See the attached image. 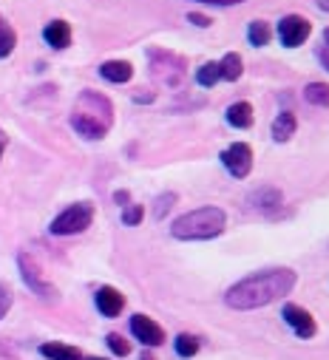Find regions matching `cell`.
<instances>
[{"label": "cell", "instance_id": "obj_1", "mask_svg": "<svg viewBox=\"0 0 329 360\" xmlns=\"http://www.w3.org/2000/svg\"><path fill=\"white\" fill-rule=\"evenodd\" d=\"M295 287V273L287 266H276V269H262V273H253L241 278L238 284H233L224 295V304L230 309L247 312V309H259L267 307L284 295H290Z\"/></svg>", "mask_w": 329, "mask_h": 360}, {"label": "cell", "instance_id": "obj_2", "mask_svg": "<svg viewBox=\"0 0 329 360\" xmlns=\"http://www.w3.org/2000/svg\"><path fill=\"white\" fill-rule=\"evenodd\" d=\"M224 227H227V216L221 207H199L179 216L171 224V236L179 241H207L221 236Z\"/></svg>", "mask_w": 329, "mask_h": 360}, {"label": "cell", "instance_id": "obj_3", "mask_svg": "<svg viewBox=\"0 0 329 360\" xmlns=\"http://www.w3.org/2000/svg\"><path fill=\"white\" fill-rule=\"evenodd\" d=\"M91 221H94V205L77 202V205H68V207L49 224V230H51L54 236H77V233H82V230H89Z\"/></svg>", "mask_w": 329, "mask_h": 360}, {"label": "cell", "instance_id": "obj_4", "mask_svg": "<svg viewBox=\"0 0 329 360\" xmlns=\"http://www.w3.org/2000/svg\"><path fill=\"white\" fill-rule=\"evenodd\" d=\"M150 68H153V77H159L171 88H176L185 77V60L171 51H150Z\"/></svg>", "mask_w": 329, "mask_h": 360}, {"label": "cell", "instance_id": "obj_5", "mask_svg": "<svg viewBox=\"0 0 329 360\" xmlns=\"http://www.w3.org/2000/svg\"><path fill=\"white\" fill-rule=\"evenodd\" d=\"M18 266H20V276H23V281H26V287H29L34 295H40V298H46V301H57V287H51V284L40 276V266L34 264V258H32L29 252H20V255H18Z\"/></svg>", "mask_w": 329, "mask_h": 360}, {"label": "cell", "instance_id": "obj_6", "mask_svg": "<svg viewBox=\"0 0 329 360\" xmlns=\"http://www.w3.org/2000/svg\"><path fill=\"white\" fill-rule=\"evenodd\" d=\"M221 165L236 179L250 176V170H253V148L247 145V142H233L230 148L221 150Z\"/></svg>", "mask_w": 329, "mask_h": 360}, {"label": "cell", "instance_id": "obj_7", "mask_svg": "<svg viewBox=\"0 0 329 360\" xmlns=\"http://www.w3.org/2000/svg\"><path fill=\"white\" fill-rule=\"evenodd\" d=\"M74 111L86 114V117H94V120H100L108 128L114 122V105L108 103V97H103L97 91H82L79 100H77V105H74Z\"/></svg>", "mask_w": 329, "mask_h": 360}, {"label": "cell", "instance_id": "obj_8", "mask_svg": "<svg viewBox=\"0 0 329 360\" xmlns=\"http://www.w3.org/2000/svg\"><path fill=\"white\" fill-rule=\"evenodd\" d=\"M312 34V23L304 15H287L278 20V37L287 49H298Z\"/></svg>", "mask_w": 329, "mask_h": 360}, {"label": "cell", "instance_id": "obj_9", "mask_svg": "<svg viewBox=\"0 0 329 360\" xmlns=\"http://www.w3.org/2000/svg\"><path fill=\"white\" fill-rule=\"evenodd\" d=\"M281 318L292 326V332H295L301 340H309V338H315V332H318L315 318H312L304 307H298V304H287V307L281 309Z\"/></svg>", "mask_w": 329, "mask_h": 360}, {"label": "cell", "instance_id": "obj_10", "mask_svg": "<svg viewBox=\"0 0 329 360\" xmlns=\"http://www.w3.org/2000/svg\"><path fill=\"white\" fill-rule=\"evenodd\" d=\"M131 332H134V338L142 343V346H162L164 343V329L153 321V318H148V315H134L131 318Z\"/></svg>", "mask_w": 329, "mask_h": 360}, {"label": "cell", "instance_id": "obj_11", "mask_svg": "<svg viewBox=\"0 0 329 360\" xmlns=\"http://www.w3.org/2000/svg\"><path fill=\"white\" fill-rule=\"evenodd\" d=\"M94 304H97L100 315L117 318V315L125 309V295H122L120 290H114V287H100L97 295H94Z\"/></svg>", "mask_w": 329, "mask_h": 360}, {"label": "cell", "instance_id": "obj_12", "mask_svg": "<svg viewBox=\"0 0 329 360\" xmlns=\"http://www.w3.org/2000/svg\"><path fill=\"white\" fill-rule=\"evenodd\" d=\"M71 128H74L82 139H103V136L108 134V125H103V122H100V120H94V117L79 114V111H74V114H71Z\"/></svg>", "mask_w": 329, "mask_h": 360}, {"label": "cell", "instance_id": "obj_13", "mask_svg": "<svg viewBox=\"0 0 329 360\" xmlns=\"http://www.w3.org/2000/svg\"><path fill=\"white\" fill-rule=\"evenodd\" d=\"M43 37H46V43H49L51 49L63 51V49L71 46V26H68L65 20H51V23H46Z\"/></svg>", "mask_w": 329, "mask_h": 360}, {"label": "cell", "instance_id": "obj_14", "mask_svg": "<svg viewBox=\"0 0 329 360\" xmlns=\"http://www.w3.org/2000/svg\"><path fill=\"white\" fill-rule=\"evenodd\" d=\"M100 74H103V79L122 85V82H128L134 77V65L128 60H108V63L100 65Z\"/></svg>", "mask_w": 329, "mask_h": 360}, {"label": "cell", "instance_id": "obj_15", "mask_svg": "<svg viewBox=\"0 0 329 360\" xmlns=\"http://www.w3.org/2000/svg\"><path fill=\"white\" fill-rule=\"evenodd\" d=\"M250 205H253L256 210L273 213V210H278V207L284 205V196H281L278 188H259V191L250 196Z\"/></svg>", "mask_w": 329, "mask_h": 360}, {"label": "cell", "instance_id": "obj_16", "mask_svg": "<svg viewBox=\"0 0 329 360\" xmlns=\"http://www.w3.org/2000/svg\"><path fill=\"white\" fill-rule=\"evenodd\" d=\"M295 128H298V120L292 111H281L276 120H273V139L276 142H290L295 136Z\"/></svg>", "mask_w": 329, "mask_h": 360}, {"label": "cell", "instance_id": "obj_17", "mask_svg": "<svg viewBox=\"0 0 329 360\" xmlns=\"http://www.w3.org/2000/svg\"><path fill=\"white\" fill-rule=\"evenodd\" d=\"M227 125L244 131V128H250L253 125V105L250 103H233L227 108Z\"/></svg>", "mask_w": 329, "mask_h": 360}, {"label": "cell", "instance_id": "obj_18", "mask_svg": "<svg viewBox=\"0 0 329 360\" xmlns=\"http://www.w3.org/2000/svg\"><path fill=\"white\" fill-rule=\"evenodd\" d=\"M40 354L49 360H82V352L77 346H68V343H43Z\"/></svg>", "mask_w": 329, "mask_h": 360}, {"label": "cell", "instance_id": "obj_19", "mask_svg": "<svg viewBox=\"0 0 329 360\" xmlns=\"http://www.w3.org/2000/svg\"><path fill=\"white\" fill-rule=\"evenodd\" d=\"M241 71H244L241 54L230 51V54H224V57L219 60V74H221V79H227V82H236V79L241 77Z\"/></svg>", "mask_w": 329, "mask_h": 360}, {"label": "cell", "instance_id": "obj_20", "mask_svg": "<svg viewBox=\"0 0 329 360\" xmlns=\"http://www.w3.org/2000/svg\"><path fill=\"white\" fill-rule=\"evenodd\" d=\"M304 100L318 108H329V85L326 82H309L304 88Z\"/></svg>", "mask_w": 329, "mask_h": 360}, {"label": "cell", "instance_id": "obj_21", "mask_svg": "<svg viewBox=\"0 0 329 360\" xmlns=\"http://www.w3.org/2000/svg\"><path fill=\"white\" fill-rule=\"evenodd\" d=\"M18 46V32L6 23V18H0V60H6Z\"/></svg>", "mask_w": 329, "mask_h": 360}, {"label": "cell", "instance_id": "obj_22", "mask_svg": "<svg viewBox=\"0 0 329 360\" xmlns=\"http://www.w3.org/2000/svg\"><path fill=\"white\" fill-rule=\"evenodd\" d=\"M247 40H250V46H256V49L267 46L270 43V26L264 20H253L250 29H247Z\"/></svg>", "mask_w": 329, "mask_h": 360}, {"label": "cell", "instance_id": "obj_23", "mask_svg": "<svg viewBox=\"0 0 329 360\" xmlns=\"http://www.w3.org/2000/svg\"><path fill=\"white\" fill-rule=\"evenodd\" d=\"M174 346H176V354H179V357H193V354L199 352V338H196V335L182 332V335H176Z\"/></svg>", "mask_w": 329, "mask_h": 360}, {"label": "cell", "instance_id": "obj_24", "mask_svg": "<svg viewBox=\"0 0 329 360\" xmlns=\"http://www.w3.org/2000/svg\"><path fill=\"white\" fill-rule=\"evenodd\" d=\"M219 79H221V74H219V63H205V65L196 71V82H199L202 88H213Z\"/></svg>", "mask_w": 329, "mask_h": 360}, {"label": "cell", "instance_id": "obj_25", "mask_svg": "<svg viewBox=\"0 0 329 360\" xmlns=\"http://www.w3.org/2000/svg\"><path fill=\"white\" fill-rule=\"evenodd\" d=\"M105 343H108V349H111L117 357H128V354H131V343H128L122 335H108Z\"/></svg>", "mask_w": 329, "mask_h": 360}, {"label": "cell", "instance_id": "obj_26", "mask_svg": "<svg viewBox=\"0 0 329 360\" xmlns=\"http://www.w3.org/2000/svg\"><path fill=\"white\" fill-rule=\"evenodd\" d=\"M142 216H145V207H142V205H125V210H122V224L136 227V224L142 221Z\"/></svg>", "mask_w": 329, "mask_h": 360}, {"label": "cell", "instance_id": "obj_27", "mask_svg": "<svg viewBox=\"0 0 329 360\" xmlns=\"http://www.w3.org/2000/svg\"><path fill=\"white\" fill-rule=\"evenodd\" d=\"M174 202H176V193H162V196L156 199V205H153V216H156V219H164V213L174 207Z\"/></svg>", "mask_w": 329, "mask_h": 360}, {"label": "cell", "instance_id": "obj_28", "mask_svg": "<svg viewBox=\"0 0 329 360\" xmlns=\"http://www.w3.org/2000/svg\"><path fill=\"white\" fill-rule=\"evenodd\" d=\"M9 309H12V290H9V284L0 281V321L6 318Z\"/></svg>", "mask_w": 329, "mask_h": 360}, {"label": "cell", "instance_id": "obj_29", "mask_svg": "<svg viewBox=\"0 0 329 360\" xmlns=\"http://www.w3.org/2000/svg\"><path fill=\"white\" fill-rule=\"evenodd\" d=\"M188 20H191L193 26H199V29H207V26L213 23L207 15H199V12H191V15H188Z\"/></svg>", "mask_w": 329, "mask_h": 360}, {"label": "cell", "instance_id": "obj_30", "mask_svg": "<svg viewBox=\"0 0 329 360\" xmlns=\"http://www.w3.org/2000/svg\"><path fill=\"white\" fill-rule=\"evenodd\" d=\"M199 4H207V6H238L244 0H199Z\"/></svg>", "mask_w": 329, "mask_h": 360}, {"label": "cell", "instance_id": "obj_31", "mask_svg": "<svg viewBox=\"0 0 329 360\" xmlns=\"http://www.w3.org/2000/svg\"><path fill=\"white\" fill-rule=\"evenodd\" d=\"M315 57H318V63H321V65H323V68L329 71V46H321Z\"/></svg>", "mask_w": 329, "mask_h": 360}, {"label": "cell", "instance_id": "obj_32", "mask_svg": "<svg viewBox=\"0 0 329 360\" xmlns=\"http://www.w3.org/2000/svg\"><path fill=\"white\" fill-rule=\"evenodd\" d=\"M114 202H117V205H125V202H128V191H117V193H114Z\"/></svg>", "mask_w": 329, "mask_h": 360}, {"label": "cell", "instance_id": "obj_33", "mask_svg": "<svg viewBox=\"0 0 329 360\" xmlns=\"http://www.w3.org/2000/svg\"><path fill=\"white\" fill-rule=\"evenodd\" d=\"M318 9L321 12H329V0H318Z\"/></svg>", "mask_w": 329, "mask_h": 360}, {"label": "cell", "instance_id": "obj_34", "mask_svg": "<svg viewBox=\"0 0 329 360\" xmlns=\"http://www.w3.org/2000/svg\"><path fill=\"white\" fill-rule=\"evenodd\" d=\"M323 46H329V29L323 32Z\"/></svg>", "mask_w": 329, "mask_h": 360}, {"label": "cell", "instance_id": "obj_35", "mask_svg": "<svg viewBox=\"0 0 329 360\" xmlns=\"http://www.w3.org/2000/svg\"><path fill=\"white\" fill-rule=\"evenodd\" d=\"M82 360H105V357H82Z\"/></svg>", "mask_w": 329, "mask_h": 360}, {"label": "cell", "instance_id": "obj_36", "mask_svg": "<svg viewBox=\"0 0 329 360\" xmlns=\"http://www.w3.org/2000/svg\"><path fill=\"white\" fill-rule=\"evenodd\" d=\"M0 156H4V145H0Z\"/></svg>", "mask_w": 329, "mask_h": 360}, {"label": "cell", "instance_id": "obj_37", "mask_svg": "<svg viewBox=\"0 0 329 360\" xmlns=\"http://www.w3.org/2000/svg\"><path fill=\"white\" fill-rule=\"evenodd\" d=\"M0 136H4V134H0Z\"/></svg>", "mask_w": 329, "mask_h": 360}]
</instances>
